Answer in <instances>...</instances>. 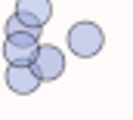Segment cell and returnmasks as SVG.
Segmentation results:
<instances>
[{"label":"cell","instance_id":"6da1fadb","mask_svg":"<svg viewBox=\"0 0 133 120\" xmlns=\"http://www.w3.org/2000/svg\"><path fill=\"white\" fill-rule=\"evenodd\" d=\"M105 46V34L96 22H74L68 28V49L77 59H93Z\"/></svg>","mask_w":133,"mask_h":120},{"label":"cell","instance_id":"7a4b0ae2","mask_svg":"<svg viewBox=\"0 0 133 120\" xmlns=\"http://www.w3.org/2000/svg\"><path fill=\"white\" fill-rule=\"evenodd\" d=\"M37 46H40V28L16 31V34H9L6 43H3V59L9 62V65H31Z\"/></svg>","mask_w":133,"mask_h":120},{"label":"cell","instance_id":"3957f363","mask_svg":"<svg viewBox=\"0 0 133 120\" xmlns=\"http://www.w3.org/2000/svg\"><path fill=\"white\" fill-rule=\"evenodd\" d=\"M31 71L37 74L40 83H53L65 74V52L53 43H40L37 52H34V62H31Z\"/></svg>","mask_w":133,"mask_h":120},{"label":"cell","instance_id":"277c9868","mask_svg":"<svg viewBox=\"0 0 133 120\" xmlns=\"http://www.w3.org/2000/svg\"><path fill=\"white\" fill-rule=\"evenodd\" d=\"M28 28H40L53 19V3L50 0H16V9H12Z\"/></svg>","mask_w":133,"mask_h":120},{"label":"cell","instance_id":"5b68a950","mask_svg":"<svg viewBox=\"0 0 133 120\" xmlns=\"http://www.w3.org/2000/svg\"><path fill=\"white\" fill-rule=\"evenodd\" d=\"M3 80H6V86L16 95H31V92L40 89V80L31 71V65H9L6 74H3Z\"/></svg>","mask_w":133,"mask_h":120},{"label":"cell","instance_id":"8992f818","mask_svg":"<svg viewBox=\"0 0 133 120\" xmlns=\"http://www.w3.org/2000/svg\"><path fill=\"white\" fill-rule=\"evenodd\" d=\"M25 28H28V25H25V22L16 16V12H12L6 22H3V34H6V37H9V34H16V31H25Z\"/></svg>","mask_w":133,"mask_h":120}]
</instances>
